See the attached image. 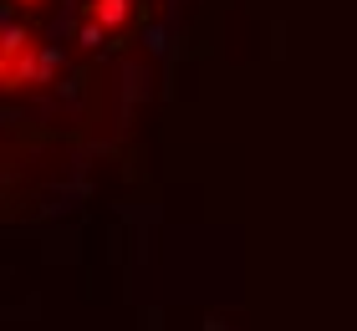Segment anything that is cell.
Returning <instances> with one entry per match:
<instances>
[{"label":"cell","instance_id":"obj_1","mask_svg":"<svg viewBox=\"0 0 357 331\" xmlns=\"http://www.w3.org/2000/svg\"><path fill=\"white\" fill-rule=\"evenodd\" d=\"M97 15H107V21H123V0H97Z\"/></svg>","mask_w":357,"mask_h":331}]
</instances>
